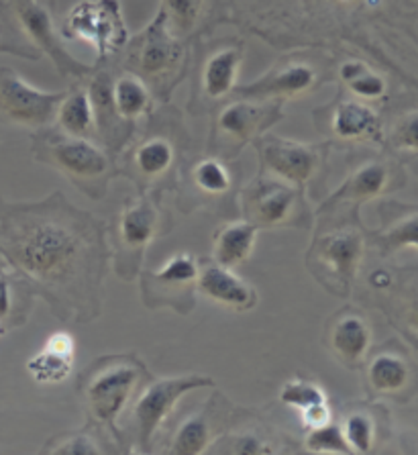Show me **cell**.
<instances>
[{
    "label": "cell",
    "instance_id": "cell-29",
    "mask_svg": "<svg viewBox=\"0 0 418 455\" xmlns=\"http://www.w3.org/2000/svg\"><path fill=\"white\" fill-rule=\"evenodd\" d=\"M382 409L369 404H355L337 420L343 439L351 453H372L380 443L383 433Z\"/></svg>",
    "mask_w": 418,
    "mask_h": 455
},
{
    "label": "cell",
    "instance_id": "cell-37",
    "mask_svg": "<svg viewBox=\"0 0 418 455\" xmlns=\"http://www.w3.org/2000/svg\"><path fill=\"white\" fill-rule=\"evenodd\" d=\"M280 401L288 409H294L298 415H303L308 409L320 403H327L328 396L323 386L311 380V378H290L280 390Z\"/></svg>",
    "mask_w": 418,
    "mask_h": 455
},
{
    "label": "cell",
    "instance_id": "cell-38",
    "mask_svg": "<svg viewBox=\"0 0 418 455\" xmlns=\"http://www.w3.org/2000/svg\"><path fill=\"white\" fill-rule=\"evenodd\" d=\"M23 33L19 31L9 4H0V53H11L25 60H39L41 53L33 45H25Z\"/></svg>",
    "mask_w": 418,
    "mask_h": 455
},
{
    "label": "cell",
    "instance_id": "cell-23",
    "mask_svg": "<svg viewBox=\"0 0 418 455\" xmlns=\"http://www.w3.org/2000/svg\"><path fill=\"white\" fill-rule=\"evenodd\" d=\"M374 299L390 325L418 349V266L392 270L390 282L374 292Z\"/></svg>",
    "mask_w": 418,
    "mask_h": 455
},
{
    "label": "cell",
    "instance_id": "cell-8",
    "mask_svg": "<svg viewBox=\"0 0 418 455\" xmlns=\"http://www.w3.org/2000/svg\"><path fill=\"white\" fill-rule=\"evenodd\" d=\"M406 186V170L392 156H372L351 165L343 182L319 204L317 225L359 219L361 206Z\"/></svg>",
    "mask_w": 418,
    "mask_h": 455
},
{
    "label": "cell",
    "instance_id": "cell-17",
    "mask_svg": "<svg viewBox=\"0 0 418 455\" xmlns=\"http://www.w3.org/2000/svg\"><path fill=\"white\" fill-rule=\"evenodd\" d=\"M64 94L41 91L12 68H0V123L29 131L53 127Z\"/></svg>",
    "mask_w": 418,
    "mask_h": 455
},
{
    "label": "cell",
    "instance_id": "cell-44",
    "mask_svg": "<svg viewBox=\"0 0 418 455\" xmlns=\"http://www.w3.org/2000/svg\"><path fill=\"white\" fill-rule=\"evenodd\" d=\"M51 3H53V0H51Z\"/></svg>",
    "mask_w": 418,
    "mask_h": 455
},
{
    "label": "cell",
    "instance_id": "cell-7",
    "mask_svg": "<svg viewBox=\"0 0 418 455\" xmlns=\"http://www.w3.org/2000/svg\"><path fill=\"white\" fill-rule=\"evenodd\" d=\"M171 227H174V217L163 209L160 195L152 192L137 195L135 201L113 219L108 231L114 274L122 282L139 278L147 250L157 239L168 235Z\"/></svg>",
    "mask_w": 418,
    "mask_h": 455
},
{
    "label": "cell",
    "instance_id": "cell-32",
    "mask_svg": "<svg viewBox=\"0 0 418 455\" xmlns=\"http://www.w3.org/2000/svg\"><path fill=\"white\" fill-rule=\"evenodd\" d=\"M337 76L349 94L366 102H380L388 94V80L363 60H345L339 66Z\"/></svg>",
    "mask_w": 418,
    "mask_h": 455
},
{
    "label": "cell",
    "instance_id": "cell-11",
    "mask_svg": "<svg viewBox=\"0 0 418 455\" xmlns=\"http://www.w3.org/2000/svg\"><path fill=\"white\" fill-rule=\"evenodd\" d=\"M215 380L204 374H186V376H149L137 392L133 404V431L135 443L143 453L154 451V441L163 423L176 411L177 403L192 390L212 388Z\"/></svg>",
    "mask_w": 418,
    "mask_h": 455
},
{
    "label": "cell",
    "instance_id": "cell-6",
    "mask_svg": "<svg viewBox=\"0 0 418 455\" xmlns=\"http://www.w3.org/2000/svg\"><path fill=\"white\" fill-rule=\"evenodd\" d=\"M186 131L176 121L162 123L160 129H147L131 140L116 160L119 176H125L135 186L137 195H160L174 188L182 164V151L186 149Z\"/></svg>",
    "mask_w": 418,
    "mask_h": 455
},
{
    "label": "cell",
    "instance_id": "cell-15",
    "mask_svg": "<svg viewBox=\"0 0 418 455\" xmlns=\"http://www.w3.org/2000/svg\"><path fill=\"white\" fill-rule=\"evenodd\" d=\"M198 259L188 251H177L157 270H141V300L149 310H174L186 316L196 307Z\"/></svg>",
    "mask_w": 418,
    "mask_h": 455
},
{
    "label": "cell",
    "instance_id": "cell-1",
    "mask_svg": "<svg viewBox=\"0 0 418 455\" xmlns=\"http://www.w3.org/2000/svg\"><path fill=\"white\" fill-rule=\"evenodd\" d=\"M0 258L56 319L82 325L100 316L111 267L106 223L61 190L37 203L0 196Z\"/></svg>",
    "mask_w": 418,
    "mask_h": 455
},
{
    "label": "cell",
    "instance_id": "cell-3",
    "mask_svg": "<svg viewBox=\"0 0 418 455\" xmlns=\"http://www.w3.org/2000/svg\"><path fill=\"white\" fill-rule=\"evenodd\" d=\"M33 160L56 170L67 182L92 201H102L119 176L116 157L91 137L67 135L56 127L33 131Z\"/></svg>",
    "mask_w": 418,
    "mask_h": 455
},
{
    "label": "cell",
    "instance_id": "cell-26",
    "mask_svg": "<svg viewBox=\"0 0 418 455\" xmlns=\"http://www.w3.org/2000/svg\"><path fill=\"white\" fill-rule=\"evenodd\" d=\"M233 406L223 395H215L202 406L182 420L170 441V453L174 455H202L209 453L210 445L221 435V427L227 423Z\"/></svg>",
    "mask_w": 418,
    "mask_h": 455
},
{
    "label": "cell",
    "instance_id": "cell-14",
    "mask_svg": "<svg viewBox=\"0 0 418 455\" xmlns=\"http://www.w3.org/2000/svg\"><path fill=\"white\" fill-rule=\"evenodd\" d=\"M257 151L262 174L273 176L306 190L308 184L319 180L327 164L328 143H304L286 140L276 133H264L253 141Z\"/></svg>",
    "mask_w": 418,
    "mask_h": 455
},
{
    "label": "cell",
    "instance_id": "cell-40",
    "mask_svg": "<svg viewBox=\"0 0 418 455\" xmlns=\"http://www.w3.org/2000/svg\"><path fill=\"white\" fill-rule=\"evenodd\" d=\"M43 453L51 455H99L108 453V450L100 447L99 441L88 433H66L58 439L50 441V445L43 447Z\"/></svg>",
    "mask_w": 418,
    "mask_h": 455
},
{
    "label": "cell",
    "instance_id": "cell-31",
    "mask_svg": "<svg viewBox=\"0 0 418 455\" xmlns=\"http://www.w3.org/2000/svg\"><path fill=\"white\" fill-rule=\"evenodd\" d=\"M56 129L64 131L67 135L76 137H94L96 133V119H94V105L88 92L86 82L78 80L76 84L70 86L61 99L56 115Z\"/></svg>",
    "mask_w": 418,
    "mask_h": 455
},
{
    "label": "cell",
    "instance_id": "cell-41",
    "mask_svg": "<svg viewBox=\"0 0 418 455\" xmlns=\"http://www.w3.org/2000/svg\"><path fill=\"white\" fill-rule=\"evenodd\" d=\"M303 419V425L304 429H319V427H325L328 423H333L335 420V412H333V406L327 403H320L317 406H312V409H308L306 412L300 415Z\"/></svg>",
    "mask_w": 418,
    "mask_h": 455
},
{
    "label": "cell",
    "instance_id": "cell-34",
    "mask_svg": "<svg viewBox=\"0 0 418 455\" xmlns=\"http://www.w3.org/2000/svg\"><path fill=\"white\" fill-rule=\"evenodd\" d=\"M278 441L267 435L264 429H243L227 431L217 437L210 445L209 453H227V455H272L280 453Z\"/></svg>",
    "mask_w": 418,
    "mask_h": 455
},
{
    "label": "cell",
    "instance_id": "cell-39",
    "mask_svg": "<svg viewBox=\"0 0 418 455\" xmlns=\"http://www.w3.org/2000/svg\"><path fill=\"white\" fill-rule=\"evenodd\" d=\"M306 451L311 453H351L343 439L337 420L328 423L319 429H308L304 435Z\"/></svg>",
    "mask_w": 418,
    "mask_h": 455
},
{
    "label": "cell",
    "instance_id": "cell-2",
    "mask_svg": "<svg viewBox=\"0 0 418 455\" xmlns=\"http://www.w3.org/2000/svg\"><path fill=\"white\" fill-rule=\"evenodd\" d=\"M147 378L146 363L133 354L106 355L96 360L78 382L88 425L105 433L116 445L125 443L119 429V419Z\"/></svg>",
    "mask_w": 418,
    "mask_h": 455
},
{
    "label": "cell",
    "instance_id": "cell-28",
    "mask_svg": "<svg viewBox=\"0 0 418 455\" xmlns=\"http://www.w3.org/2000/svg\"><path fill=\"white\" fill-rule=\"evenodd\" d=\"M259 229L249 220L239 219L221 225L212 239L210 258L225 267H235L248 264L257 243Z\"/></svg>",
    "mask_w": 418,
    "mask_h": 455
},
{
    "label": "cell",
    "instance_id": "cell-13",
    "mask_svg": "<svg viewBox=\"0 0 418 455\" xmlns=\"http://www.w3.org/2000/svg\"><path fill=\"white\" fill-rule=\"evenodd\" d=\"M243 58V44L239 39L215 41L204 50L194 70V88L190 96L192 113L202 115L231 99L239 86Z\"/></svg>",
    "mask_w": 418,
    "mask_h": 455
},
{
    "label": "cell",
    "instance_id": "cell-18",
    "mask_svg": "<svg viewBox=\"0 0 418 455\" xmlns=\"http://www.w3.org/2000/svg\"><path fill=\"white\" fill-rule=\"evenodd\" d=\"M9 9L19 31L23 33V37L39 53H45L51 60V64L59 76L84 80L92 74L94 68L80 61L78 58H74L66 50L61 31H58L56 20H53L50 9L41 0H9Z\"/></svg>",
    "mask_w": 418,
    "mask_h": 455
},
{
    "label": "cell",
    "instance_id": "cell-24",
    "mask_svg": "<svg viewBox=\"0 0 418 455\" xmlns=\"http://www.w3.org/2000/svg\"><path fill=\"white\" fill-rule=\"evenodd\" d=\"M198 294L231 313H249L257 307L259 294L248 280L237 275L233 267L217 264L215 259H198Z\"/></svg>",
    "mask_w": 418,
    "mask_h": 455
},
{
    "label": "cell",
    "instance_id": "cell-27",
    "mask_svg": "<svg viewBox=\"0 0 418 455\" xmlns=\"http://www.w3.org/2000/svg\"><path fill=\"white\" fill-rule=\"evenodd\" d=\"M74 360H76V337L70 331H56L27 362V371L37 384H61L72 376Z\"/></svg>",
    "mask_w": 418,
    "mask_h": 455
},
{
    "label": "cell",
    "instance_id": "cell-4",
    "mask_svg": "<svg viewBox=\"0 0 418 455\" xmlns=\"http://www.w3.org/2000/svg\"><path fill=\"white\" fill-rule=\"evenodd\" d=\"M367 229L361 219L317 225L304 264L327 292L349 299L367 253Z\"/></svg>",
    "mask_w": 418,
    "mask_h": 455
},
{
    "label": "cell",
    "instance_id": "cell-19",
    "mask_svg": "<svg viewBox=\"0 0 418 455\" xmlns=\"http://www.w3.org/2000/svg\"><path fill=\"white\" fill-rule=\"evenodd\" d=\"M317 127L328 135V146L358 148L383 146V123L372 102L359 100L355 96H341L331 105L314 113Z\"/></svg>",
    "mask_w": 418,
    "mask_h": 455
},
{
    "label": "cell",
    "instance_id": "cell-35",
    "mask_svg": "<svg viewBox=\"0 0 418 455\" xmlns=\"http://www.w3.org/2000/svg\"><path fill=\"white\" fill-rule=\"evenodd\" d=\"M160 9L166 12L171 31L186 39L204 23L209 0H162Z\"/></svg>",
    "mask_w": 418,
    "mask_h": 455
},
{
    "label": "cell",
    "instance_id": "cell-20",
    "mask_svg": "<svg viewBox=\"0 0 418 455\" xmlns=\"http://www.w3.org/2000/svg\"><path fill=\"white\" fill-rule=\"evenodd\" d=\"M320 80H323V74H320L319 66L300 58V55H292V58H286L280 64L272 66L264 76H259L249 84H239L233 96L253 100H273L284 105L286 100H298L317 91Z\"/></svg>",
    "mask_w": 418,
    "mask_h": 455
},
{
    "label": "cell",
    "instance_id": "cell-12",
    "mask_svg": "<svg viewBox=\"0 0 418 455\" xmlns=\"http://www.w3.org/2000/svg\"><path fill=\"white\" fill-rule=\"evenodd\" d=\"M61 37L84 41L96 52L99 61L121 55L131 39L121 0H82L66 15Z\"/></svg>",
    "mask_w": 418,
    "mask_h": 455
},
{
    "label": "cell",
    "instance_id": "cell-9",
    "mask_svg": "<svg viewBox=\"0 0 418 455\" xmlns=\"http://www.w3.org/2000/svg\"><path fill=\"white\" fill-rule=\"evenodd\" d=\"M239 211L259 231L298 229L311 225L306 190L278 178L259 174L239 190Z\"/></svg>",
    "mask_w": 418,
    "mask_h": 455
},
{
    "label": "cell",
    "instance_id": "cell-21",
    "mask_svg": "<svg viewBox=\"0 0 418 455\" xmlns=\"http://www.w3.org/2000/svg\"><path fill=\"white\" fill-rule=\"evenodd\" d=\"M235 188V176L227 160L218 156H202L184 164L177 172L174 190H177V209L190 212L209 203L223 201Z\"/></svg>",
    "mask_w": 418,
    "mask_h": 455
},
{
    "label": "cell",
    "instance_id": "cell-5",
    "mask_svg": "<svg viewBox=\"0 0 418 455\" xmlns=\"http://www.w3.org/2000/svg\"><path fill=\"white\" fill-rule=\"evenodd\" d=\"M125 70L146 82L155 99L170 100L190 66V53L182 37H177L162 9L146 29L129 39L125 50Z\"/></svg>",
    "mask_w": 418,
    "mask_h": 455
},
{
    "label": "cell",
    "instance_id": "cell-33",
    "mask_svg": "<svg viewBox=\"0 0 418 455\" xmlns=\"http://www.w3.org/2000/svg\"><path fill=\"white\" fill-rule=\"evenodd\" d=\"M33 292L15 274H0V323L4 329L23 325L29 316Z\"/></svg>",
    "mask_w": 418,
    "mask_h": 455
},
{
    "label": "cell",
    "instance_id": "cell-43",
    "mask_svg": "<svg viewBox=\"0 0 418 455\" xmlns=\"http://www.w3.org/2000/svg\"><path fill=\"white\" fill-rule=\"evenodd\" d=\"M4 331H6V329H4V325H3V323H0V335H3Z\"/></svg>",
    "mask_w": 418,
    "mask_h": 455
},
{
    "label": "cell",
    "instance_id": "cell-25",
    "mask_svg": "<svg viewBox=\"0 0 418 455\" xmlns=\"http://www.w3.org/2000/svg\"><path fill=\"white\" fill-rule=\"evenodd\" d=\"M380 227L367 231V245L380 258L413 250L418 253V204L383 201L380 204Z\"/></svg>",
    "mask_w": 418,
    "mask_h": 455
},
{
    "label": "cell",
    "instance_id": "cell-22",
    "mask_svg": "<svg viewBox=\"0 0 418 455\" xmlns=\"http://www.w3.org/2000/svg\"><path fill=\"white\" fill-rule=\"evenodd\" d=\"M325 346L337 363L347 370H361L374 349L372 323L359 308L343 307L327 321Z\"/></svg>",
    "mask_w": 418,
    "mask_h": 455
},
{
    "label": "cell",
    "instance_id": "cell-42",
    "mask_svg": "<svg viewBox=\"0 0 418 455\" xmlns=\"http://www.w3.org/2000/svg\"><path fill=\"white\" fill-rule=\"evenodd\" d=\"M3 272H4V259L0 258V274H3Z\"/></svg>",
    "mask_w": 418,
    "mask_h": 455
},
{
    "label": "cell",
    "instance_id": "cell-10",
    "mask_svg": "<svg viewBox=\"0 0 418 455\" xmlns=\"http://www.w3.org/2000/svg\"><path fill=\"white\" fill-rule=\"evenodd\" d=\"M282 119V102L231 96L218 107L215 121H212L209 140L210 154L227 162L235 160L249 143L253 146L257 137L267 133Z\"/></svg>",
    "mask_w": 418,
    "mask_h": 455
},
{
    "label": "cell",
    "instance_id": "cell-36",
    "mask_svg": "<svg viewBox=\"0 0 418 455\" xmlns=\"http://www.w3.org/2000/svg\"><path fill=\"white\" fill-rule=\"evenodd\" d=\"M383 146L392 154L418 160V108L396 116L388 131H383Z\"/></svg>",
    "mask_w": 418,
    "mask_h": 455
},
{
    "label": "cell",
    "instance_id": "cell-30",
    "mask_svg": "<svg viewBox=\"0 0 418 455\" xmlns=\"http://www.w3.org/2000/svg\"><path fill=\"white\" fill-rule=\"evenodd\" d=\"M111 99L116 115H119L122 121L131 123V125L154 115L155 96L152 92V88H149L139 76L127 70L113 78Z\"/></svg>",
    "mask_w": 418,
    "mask_h": 455
},
{
    "label": "cell",
    "instance_id": "cell-16",
    "mask_svg": "<svg viewBox=\"0 0 418 455\" xmlns=\"http://www.w3.org/2000/svg\"><path fill=\"white\" fill-rule=\"evenodd\" d=\"M361 370L366 390L372 398L406 404L418 395V363L400 341L390 339L369 351Z\"/></svg>",
    "mask_w": 418,
    "mask_h": 455
}]
</instances>
